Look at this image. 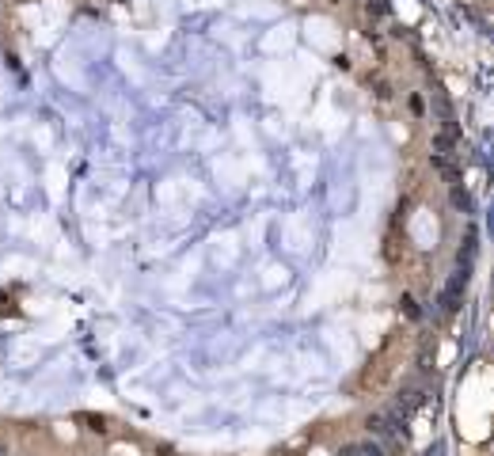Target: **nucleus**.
<instances>
[{"label":"nucleus","mask_w":494,"mask_h":456,"mask_svg":"<svg viewBox=\"0 0 494 456\" xmlns=\"http://www.w3.org/2000/svg\"><path fill=\"white\" fill-rule=\"evenodd\" d=\"M369 434H377L380 441H399L403 437V418L399 415H391V411H377V415H369Z\"/></svg>","instance_id":"obj_2"},{"label":"nucleus","mask_w":494,"mask_h":456,"mask_svg":"<svg viewBox=\"0 0 494 456\" xmlns=\"http://www.w3.org/2000/svg\"><path fill=\"white\" fill-rule=\"evenodd\" d=\"M365 12H369V15H384V12H388V4H384V0H369Z\"/></svg>","instance_id":"obj_7"},{"label":"nucleus","mask_w":494,"mask_h":456,"mask_svg":"<svg viewBox=\"0 0 494 456\" xmlns=\"http://www.w3.org/2000/svg\"><path fill=\"white\" fill-rule=\"evenodd\" d=\"M453 206L464 209V213H472V198H468V190H464L460 183H453Z\"/></svg>","instance_id":"obj_5"},{"label":"nucleus","mask_w":494,"mask_h":456,"mask_svg":"<svg viewBox=\"0 0 494 456\" xmlns=\"http://www.w3.org/2000/svg\"><path fill=\"white\" fill-rule=\"evenodd\" d=\"M464 289H468V266L453 270L449 282L441 285V297H437V304H441V312H445V315H453V312L464 304Z\"/></svg>","instance_id":"obj_1"},{"label":"nucleus","mask_w":494,"mask_h":456,"mask_svg":"<svg viewBox=\"0 0 494 456\" xmlns=\"http://www.w3.org/2000/svg\"><path fill=\"white\" fill-rule=\"evenodd\" d=\"M342 456H384V452H380V445H350Z\"/></svg>","instance_id":"obj_6"},{"label":"nucleus","mask_w":494,"mask_h":456,"mask_svg":"<svg viewBox=\"0 0 494 456\" xmlns=\"http://www.w3.org/2000/svg\"><path fill=\"white\" fill-rule=\"evenodd\" d=\"M403 312L411 315V320H418V315H422V312H418V304L411 301V297H403Z\"/></svg>","instance_id":"obj_8"},{"label":"nucleus","mask_w":494,"mask_h":456,"mask_svg":"<svg viewBox=\"0 0 494 456\" xmlns=\"http://www.w3.org/2000/svg\"><path fill=\"white\" fill-rule=\"evenodd\" d=\"M422 403H426V392H422V388H403V392L396 396V403H391L388 411H391V415H399V418L407 422V418H411Z\"/></svg>","instance_id":"obj_3"},{"label":"nucleus","mask_w":494,"mask_h":456,"mask_svg":"<svg viewBox=\"0 0 494 456\" xmlns=\"http://www.w3.org/2000/svg\"><path fill=\"white\" fill-rule=\"evenodd\" d=\"M434 167L445 175V183H460V167H456V156H445V152H434L430 156Z\"/></svg>","instance_id":"obj_4"}]
</instances>
